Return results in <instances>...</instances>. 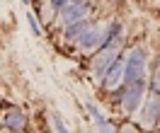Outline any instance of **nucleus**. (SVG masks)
Masks as SVG:
<instances>
[{"label": "nucleus", "mask_w": 160, "mask_h": 133, "mask_svg": "<svg viewBox=\"0 0 160 133\" xmlns=\"http://www.w3.org/2000/svg\"><path fill=\"white\" fill-rule=\"evenodd\" d=\"M126 70V63H124V58H119V61L112 65V70H109V75H107V87H114L117 82H119V78H121V73Z\"/></svg>", "instance_id": "1"}]
</instances>
